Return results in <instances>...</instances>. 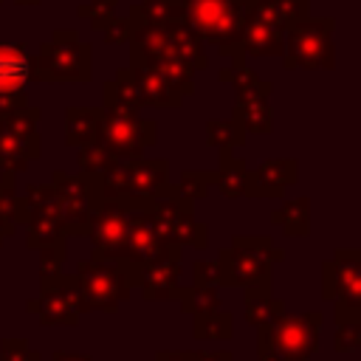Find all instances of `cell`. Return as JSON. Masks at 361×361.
Listing matches in <instances>:
<instances>
[{"mask_svg":"<svg viewBox=\"0 0 361 361\" xmlns=\"http://www.w3.org/2000/svg\"><path fill=\"white\" fill-rule=\"evenodd\" d=\"M141 279V268L127 262L124 257L118 259H104V257H93L87 262H82L73 274V288H76V299H79V310H104L113 313L118 310V305L130 296L133 285H138Z\"/></svg>","mask_w":361,"mask_h":361,"instance_id":"1","label":"cell"},{"mask_svg":"<svg viewBox=\"0 0 361 361\" xmlns=\"http://www.w3.org/2000/svg\"><path fill=\"white\" fill-rule=\"evenodd\" d=\"M183 23L203 39L220 48L223 56L243 59L240 28L245 20V6L237 0H180Z\"/></svg>","mask_w":361,"mask_h":361,"instance_id":"2","label":"cell"},{"mask_svg":"<svg viewBox=\"0 0 361 361\" xmlns=\"http://www.w3.org/2000/svg\"><path fill=\"white\" fill-rule=\"evenodd\" d=\"M93 48L73 28H56L31 59V82H90Z\"/></svg>","mask_w":361,"mask_h":361,"instance_id":"3","label":"cell"},{"mask_svg":"<svg viewBox=\"0 0 361 361\" xmlns=\"http://www.w3.org/2000/svg\"><path fill=\"white\" fill-rule=\"evenodd\" d=\"M285 257L282 248H274L268 237H245L237 234L231 248L217 254L220 285H271V262Z\"/></svg>","mask_w":361,"mask_h":361,"instance_id":"4","label":"cell"},{"mask_svg":"<svg viewBox=\"0 0 361 361\" xmlns=\"http://www.w3.org/2000/svg\"><path fill=\"white\" fill-rule=\"evenodd\" d=\"M322 313H282L276 322L257 327V347L271 353L276 361H307L319 347Z\"/></svg>","mask_w":361,"mask_h":361,"instance_id":"5","label":"cell"},{"mask_svg":"<svg viewBox=\"0 0 361 361\" xmlns=\"http://www.w3.org/2000/svg\"><path fill=\"white\" fill-rule=\"evenodd\" d=\"M333 17H305L293 23L285 34V68H336V45H333Z\"/></svg>","mask_w":361,"mask_h":361,"instance_id":"6","label":"cell"},{"mask_svg":"<svg viewBox=\"0 0 361 361\" xmlns=\"http://www.w3.org/2000/svg\"><path fill=\"white\" fill-rule=\"evenodd\" d=\"M51 186L59 200V214L65 223V234H87L93 212L102 206V175L99 172H54Z\"/></svg>","mask_w":361,"mask_h":361,"instance_id":"7","label":"cell"},{"mask_svg":"<svg viewBox=\"0 0 361 361\" xmlns=\"http://www.w3.org/2000/svg\"><path fill=\"white\" fill-rule=\"evenodd\" d=\"M96 138L118 161H133V158H141L144 149L155 144L158 130H155V121L141 118L138 110L102 107V121H99V135Z\"/></svg>","mask_w":361,"mask_h":361,"instance_id":"8","label":"cell"},{"mask_svg":"<svg viewBox=\"0 0 361 361\" xmlns=\"http://www.w3.org/2000/svg\"><path fill=\"white\" fill-rule=\"evenodd\" d=\"M149 212L161 228V234L175 243V245H192V248H206L209 243V231L203 223L195 220V209L192 200L180 197L172 186H164L161 192L149 195Z\"/></svg>","mask_w":361,"mask_h":361,"instance_id":"9","label":"cell"},{"mask_svg":"<svg viewBox=\"0 0 361 361\" xmlns=\"http://www.w3.org/2000/svg\"><path fill=\"white\" fill-rule=\"evenodd\" d=\"M169 186V161L166 158H133L121 161L116 169L102 175L104 197H149Z\"/></svg>","mask_w":361,"mask_h":361,"instance_id":"10","label":"cell"},{"mask_svg":"<svg viewBox=\"0 0 361 361\" xmlns=\"http://www.w3.org/2000/svg\"><path fill=\"white\" fill-rule=\"evenodd\" d=\"M124 212H127V243H124V259L144 268L147 262L169 254L172 248H180L175 243H169L152 212H149V200L147 197H121Z\"/></svg>","mask_w":361,"mask_h":361,"instance_id":"11","label":"cell"},{"mask_svg":"<svg viewBox=\"0 0 361 361\" xmlns=\"http://www.w3.org/2000/svg\"><path fill=\"white\" fill-rule=\"evenodd\" d=\"M23 212L28 226V248L39 251L54 243H65V223L59 214V200L51 183H31L23 195Z\"/></svg>","mask_w":361,"mask_h":361,"instance_id":"12","label":"cell"},{"mask_svg":"<svg viewBox=\"0 0 361 361\" xmlns=\"http://www.w3.org/2000/svg\"><path fill=\"white\" fill-rule=\"evenodd\" d=\"M288 28L268 0H254L240 28V48L245 56H282Z\"/></svg>","mask_w":361,"mask_h":361,"instance_id":"13","label":"cell"},{"mask_svg":"<svg viewBox=\"0 0 361 361\" xmlns=\"http://www.w3.org/2000/svg\"><path fill=\"white\" fill-rule=\"evenodd\" d=\"M28 313H37L42 324L76 327L82 310H79V299H76V288H73V274L65 276L59 271L54 276H42L39 299L28 302Z\"/></svg>","mask_w":361,"mask_h":361,"instance_id":"14","label":"cell"},{"mask_svg":"<svg viewBox=\"0 0 361 361\" xmlns=\"http://www.w3.org/2000/svg\"><path fill=\"white\" fill-rule=\"evenodd\" d=\"M322 293L327 302L361 307V254L347 248L336 251L330 262L322 265Z\"/></svg>","mask_w":361,"mask_h":361,"instance_id":"15","label":"cell"},{"mask_svg":"<svg viewBox=\"0 0 361 361\" xmlns=\"http://www.w3.org/2000/svg\"><path fill=\"white\" fill-rule=\"evenodd\" d=\"M87 234H90V243H93V257H104V259L124 257V243H127L124 203L116 200V197H104L102 206L90 217Z\"/></svg>","mask_w":361,"mask_h":361,"instance_id":"16","label":"cell"},{"mask_svg":"<svg viewBox=\"0 0 361 361\" xmlns=\"http://www.w3.org/2000/svg\"><path fill=\"white\" fill-rule=\"evenodd\" d=\"M296 169L299 166H296L293 158L265 161L254 172H248V178H245V195L248 197H282L285 189L299 180V172Z\"/></svg>","mask_w":361,"mask_h":361,"instance_id":"17","label":"cell"},{"mask_svg":"<svg viewBox=\"0 0 361 361\" xmlns=\"http://www.w3.org/2000/svg\"><path fill=\"white\" fill-rule=\"evenodd\" d=\"M180 248H172L169 254L147 262L141 268V290L147 299H175L180 290Z\"/></svg>","mask_w":361,"mask_h":361,"instance_id":"18","label":"cell"},{"mask_svg":"<svg viewBox=\"0 0 361 361\" xmlns=\"http://www.w3.org/2000/svg\"><path fill=\"white\" fill-rule=\"evenodd\" d=\"M39 155V133H20L0 121V172H25V166Z\"/></svg>","mask_w":361,"mask_h":361,"instance_id":"19","label":"cell"},{"mask_svg":"<svg viewBox=\"0 0 361 361\" xmlns=\"http://www.w3.org/2000/svg\"><path fill=\"white\" fill-rule=\"evenodd\" d=\"M31 82V56L25 45L0 42V93L23 90Z\"/></svg>","mask_w":361,"mask_h":361,"instance_id":"20","label":"cell"},{"mask_svg":"<svg viewBox=\"0 0 361 361\" xmlns=\"http://www.w3.org/2000/svg\"><path fill=\"white\" fill-rule=\"evenodd\" d=\"M231 121L243 130V133H254V135H265L274 130V110L268 96H257V99H240L231 110Z\"/></svg>","mask_w":361,"mask_h":361,"instance_id":"21","label":"cell"},{"mask_svg":"<svg viewBox=\"0 0 361 361\" xmlns=\"http://www.w3.org/2000/svg\"><path fill=\"white\" fill-rule=\"evenodd\" d=\"M133 71V76H135V82H138V90H141V99H144V104H152V107H164V110H175V107H180L183 104V99L152 71V68H147V65H135V68H130Z\"/></svg>","mask_w":361,"mask_h":361,"instance_id":"22","label":"cell"},{"mask_svg":"<svg viewBox=\"0 0 361 361\" xmlns=\"http://www.w3.org/2000/svg\"><path fill=\"white\" fill-rule=\"evenodd\" d=\"M217 79L223 85H231L237 90V99H257V96H271L274 85L271 82H262L248 65L245 59H231L228 68H220Z\"/></svg>","mask_w":361,"mask_h":361,"instance_id":"23","label":"cell"},{"mask_svg":"<svg viewBox=\"0 0 361 361\" xmlns=\"http://www.w3.org/2000/svg\"><path fill=\"white\" fill-rule=\"evenodd\" d=\"M102 121V107H68L65 110V141L71 147H85L96 141Z\"/></svg>","mask_w":361,"mask_h":361,"instance_id":"24","label":"cell"},{"mask_svg":"<svg viewBox=\"0 0 361 361\" xmlns=\"http://www.w3.org/2000/svg\"><path fill=\"white\" fill-rule=\"evenodd\" d=\"M285 313V305L271 296V285H251L245 290V319L254 327L271 324Z\"/></svg>","mask_w":361,"mask_h":361,"instance_id":"25","label":"cell"},{"mask_svg":"<svg viewBox=\"0 0 361 361\" xmlns=\"http://www.w3.org/2000/svg\"><path fill=\"white\" fill-rule=\"evenodd\" d=\"M169 28V42H172V51H175V56H180L192 71H200V68H206L209 65V56H206V51H203V39L180 20V23H172V25H166Z\"/></svg>","mask_w":361,"mask_h":361,"instance_id":"26","label":"cell"},{"mask_svg":"<svg viewBox=\"0 0 361 361\" xmlns=\"http://www.w3.org/2000/svg\"><path fill=\"white\" fill-rule=\"evenodd\" d=\"M104 107H127V110H138L144 107V99H141V90H138V82L133 76L130 68H121L116 73V79H110L104 87Z\"/></svg>","mask_w":361,"mask_h":361,"instance_id":"27","label":"cell"},{"mask_svg":"<svg viewBox=\"0 0 361 361\" xmlns=\"http://www.w3.org/2000/svg\"><path fill=\"white\" fill-rule=\"evenodd\" d=\"M147 68H152L180 99H186V96H192V90H195V82H192V76H195V71L180 59V56H175V54H169V56H161V59H155L152 65H147Z\"/></svg>","mask_w":361,"mask_h":361,"instance_id":"28","label":"cell"},{"mask_svg":"<svg viewBox=\"0 0 361 361\" xmlns=\"http://www.w3.org/2000/svg\"><path fill=\"white\" fill-rule=\"evenodd\" d=\"M245 178H248L245 164L240 158L223 155L220 169L212 172V186H217L223 197H243L245 195Z\"/></svg>","mask_w":361,"mask_h":361,"instance_id":"29","label":"cell"},{"mask_svg":"<svg viewBox=\"0 0 361 361\" xmlns=\"http://www.w3.org/2000/svg\"><path fill=\"white\" fill-rule=\"evenodd\" d=\"M271 220L288 234V237H305L307 228H310V200L307 197H296V200H288L285 206H279Z\"/></svg>","mask_w":361,"mask_h":361,"instance_id":"30","label":"cell"},{"mask_svg":"<svg viewBox=\"0 0 361 361\" xmlns=\"http://www.w3.org/2000/svg\"><path fill=\"white\" fill-rule=\"evenodd\" d=\"M195 338L200 341H223L234 336V319L228 310H209V313H195Z\"/></svg>","mask_w":361,"mask_h":361,"instance_id":"31","label":"cell"},{"mask_svg":"<svg viewBox=\"0 0 361 361\" xmlns=\"http://www.w3.org/2000/svg\"><path fill=\"white\" fill-rule=\"evenodd\" d=\"M180 299V307L186 313H209V310H217L220 307V293H217V285H200V282H192L186 288L178 290Z\"/></svg>","mask_w":361,"mask_h":361,"instance_id":"32","label":"cell"},{"mask_svg":"<svg viewBox=\"0 0 361 361\" xmlns=\"http://www.w3.org/2000/svg\"><path fill=\"white\" fill-rule=\"evenodd\" d=\"M130 11L147 23H155V25H172V23L183 20L180 0H141L138 6L133 3Z\"/></svg>","mask_w":361,"mask_h":361,"instance_id":"33","label":"cell"},{"mask_svg":"<svg viewBox=\"0 0 361 361\" xmlns=\"http://www.w3.org/2000/svg\"><path fill=\"white\" fill-rule=\"evenodd\" d=\"M0 223H6L8 228L17 231V226L25 223V212H23V197L14 186V175L3 172L0 175Z\"/></svg>","mask_w":361,"mask_h":361,"instance_id":"34","label":"cell"},{"mask_svg":"<svg viewBox=\"0 0 361 361\" xmlns=\"http://www.w3.org/2000/svg\"><path fill=\"white\" fill-rule=\"evenodd\" d=\"M206 141L212 147H217L220 149V158H223V155H231V149L245 141V133L234 121L212 118V121H206Z\"/></svg>","mask_w":361,"mask_h":361,"instance_id":"35","label":"cell"},{"mask_svg":"<svg viewBox=\"0 0 361 361\" xmlns=\"http://www.w3.org/2000/svg\"><path fill=\"white\" fill-rule=\"evenodd\" d=\"M121 161L96 138V141H90V144H85V147H79V169L82 172H99V175H104V172H110V169H116Z\"/></svg>","mask_w":361,"mask_h":361,"instance_id":"36","label":"cell"},{"mask_svg":"<svg viewBox=\"0 0 361 361\" xmlns=\"http://www.w3.org/2000/svg\"><path fill=\"white\" fill-rule=\"evenodd\" d=\"M209 186H212V172H183L180 175V180L172 186L180 197H186V200H200V197H206L209 195Z\"/></svg>","mask_w":361,"mask_h":361,"instance_id":"37","label":"cell"},{"mask_svg":"<svg viewBox=\"0 0 361 361\" xmlns=\"http://www.w3.org/2000/svg\"><path fill=\"white\" fill-rule=\"evenodd\" d=\"M116 6H118V0H90V3H82L79 6V17L82 20H90V25L96 31H102L116 17Z\"/></svg>","mask_w":361,"mask_h":361,"instance_id":"38","label":"cell"},{"mask_svg":"<svg viewBox=\"0 0 361 361\" xmlns=\"http://www.w3.org/2000/svg\"><path fill=\"white\" fill-rule=\"evenodd\" d=\"M268 3L276 11V17L282 20L285 28H290L299 20H305L307 17V6H310V0H268Z\"/></svg>","mask_w":361,"mask_h":361,"instance_id":"39","label":"cell"},{"mask_svg":"<svg viewBox=\"0 0 361 361\" xmlns=\"http://www.w3.org/2000/svg\"><path fill=\"white\" fill-rule=\"evenodd\" d=\"M358 341H361V319L336 322V350H338V353H353V350H358Z\"/></svg>","mask_w":361,"mask_h":361,"instance_id":"40","label":"cell"},{"mask_svg":"<svg viewBox=\"0 0 361 361\" xmlns=\"http://www.w3.org/2000/svg\"><path fill=\"white\" fill-rule=\"evenodd\" d=\"M0 361H42V355L34 353L25 338H3L0 341Z\"/></svg>","mask_w":361,"mask_h":361,"instance_id":"41","label":"cell"},{"mask_svg":"<svg viewBox=\"0 0 361 361\" xmlns=\"http://www.w3.org/2000/svg\"><path fill=\"white\" fill-rule=\"evenodd\" d=\"M62 259H65V243H54L39 248V276H54L62 271Z\"/></svg>","mask_w":361,"mask_h":361,"instance_id":"42","label":"cell"},{"mask_svg":"<svg viewBox=\"0 0 361 361\" xmlns=\"http://www.w3.org/2000/svg\"><path fill=\"white\" fill-rule=\"evenodd\" d=\"M102 34H104V42L118 45V42H127V39H130L133 25H130V20H127V17H113V20L102 28Z\"/></svg>","mask_w":361,"mask_h":361,"instance_id":"43","label":"cell"},{"mask_svg":"<svg viewBox=\"0 0 361 361\" xmlns=\"http://www.w3.org/2000/svg\"><path fill=\"white\" fill-rule=\"evenodd\" d=\"M195 282H200V285H220V265H217V259H197L195 262Z\"/></svg>","mask_w":361,"mask_h":361,"instance_id":"44","label":"cell"},{"mask_svg":"<svg viewBox=\"0 0 361 361\" xmlns=\"http://www.w3.org/2000/svg\"><path fill=\"white\" fill-rule=\"evenodd\" d=\"M28 107V96L25 90H14V93H0V121L8 118L11 113Z\"/></svg>","mask_w":361,"mask_h":361,"instance_id":"45","label":"cell"},{"mask_svg":"<svg viewBox=\"0 0 361 361\" xmlns=\"http://www.w3.org/2000/svg\"><path fill=\"white\" fill-rule=\"evenodd\" d=\"M48 361H93V358H87V355H82V353H68V350H59V353H54Z\"/></svg>","mask_w":361,"mask_h":361,"instance_id":"46","label":"cell"},{"mask_svg":"<svg viewBox=\"0 0 361 361\" xmlns=\"http://www.w3.org/2000/svg\"><path fill=\"white\" fill-rule=\"evenodd\" d=\"M195 361H234L231 353H195Z\"/></svg>","mask_w":361,"mask_h":361,"instance_id":"47","label":"cell"},{"mask_svg":"<svg viewBox=\"0 0 361 361\" xmlns=\"http://www.w3.org/2000/svg\"><path fill=\"white\" fill-rule=\"evenodd\" d=\"M155 361H195V353H158Z\"/></svg>","mask_w":361,"mask_h":361,"instance_id":"48","label":"cell"},{"mask_svg":"<svg viewBox=\"0 0 361 361\" xmlns=\"http://www.w3.org/2000/svg\"><path fill=\"white\" fill-rule=\"evenodd\" d=\"M11 234H14V228H8L6 223H0V245H3V240H6V237H11Z\"/></svg>","mask_w":361,"mask_h":361,"instance_id":"49","label":"cell"},{"mask_svg":"<svg viewBox=\"0 0 361 361\" xmlns=\"http://www.w3.org/2000/svg\"><path fill=\"white\" fill-rule=\"evenodd\" d=\"M14 3H17V6H37L39 0H14Z\"/></svg>","mask_w":361,"mask_h":361,"instance_id":"50","label":"cell"}]
</instances>
